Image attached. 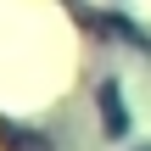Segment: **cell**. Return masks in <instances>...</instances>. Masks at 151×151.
Masks as SVG:
<instances>
[{
	"label": "cell",
	"mask_w": 151,
	"mask_h": 151,
	"mask_svg": "<svg viewBox=\"0 0 151 151\" xmlns=\"http://www.w3.org/2000/svg\"><path fill=\"white\" fill-rule=\"evenodd\" d=\"M0 151H56L39 129H17V123H6L0 129Z\"/></svg>",
	"instance_id": "cell-1"
}]
</instances>
